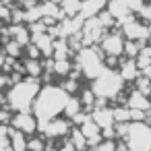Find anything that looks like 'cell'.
<instances>
[{
	"label": "cell",
	"mask_w": 151,
	"mask_h": 151,
	"mask_svg": "<svg viewBox=\"0 0 151 151\" xmlns=\"http://www.w3.org/2000/svg\"><path fill=\"white\" fill-rule=\"evenodd\" d=\"M81 104H83L81 99H77V97H70V99H68V104H66V108H64V114H66L68 118H75V116L81 112V108H83Z\"/></svg>",
	"instance_id": "obj_19"
},
{
	"label": "cell",
	"mask_w": 151,
	"mask_h": 151,
	"mask_svg": "<svg viewBox=\"0 0 151 151\" xmlns=\"http://www.w3.org/2000/svg\"><path fill=\"white\" fill-rule=\"evenodd\" d=\"M70 141H73V145L77 147V149H85L89 143H87V137L83 134V130L79 128V130H70Z\"/></svg>",
	"instance_id": "obj_22"
},
{
	"label": "cell",
	"mask_w": 151,
	"mask_h": 151,
	"mask_svg": "<svg viewBox=\"0 0 151 151\" xmlns=\"http://www.w3.org/2000/svg\"><path fill=\"white\" fill-rule=\"evenodd\" d=\"M40 130L46 132V137H50V139L70 134V126H68V122H66V120H60V118H52V120L40 124Z\"/></svg>",
	"instance_id": "obj_8"
},
{
	"label": "cell",
	"mask_w": 151,
	"mask_h": 151,
	"mask_svg": "<svg viewBox=\"0 0 151 151\" xmlns=\"http://www.w3.org/2000/svg\"><path fill=\"white\" fill-rule=\"evenodd\" d=\"M87 120H91V116H89V114H83V112H79V114H77L75 118H73V122H75L77 126H83V124H85Z\"/></svg>",
	"instance_id": "obj_31"
},
{
	"label": "cell",
	"mask_w": 151,
	"mask_h": 151,
	"mask_svg": "<svg viewBox=\"0 0 151 151\" xmlns=\"http://www.w3.org/2000/svg\"><path fill=\"white\" fill-rule=\"evenodd\" d=\"M27 151H46V141L42 137H31L27 141Z\"/></svg>",
	"instance_id": "obj_23"
},
{
	"label": "cell",
	"mask_w": 151,
	"mask_h": 151,
	"mask_svg": "<svg viewBox=\"0 0 151 151\" xmlns=\"http://www.w3.org/2000/svg\"><path fill=\"white\" fill-rule=\"evenodd\" d=\"M124 46H126V42H124V35H120V33H110V35H104V40H101V50L108 56L124 54Z\"/></svg>",
	"instance_id": "obj_9"
},
{
	"label": "cell",
	"mask_w": 151,
	"mask_h": 151,
	"mask_svg": "<svg viewBox=\"0 0 151 151\" xmlns=\"http://www.w3.org/2000/svg\"><path fill=\"white\" fill-rule=\"evenodd\" d=\"M25 73L29 77H40L42 75V64L35 60V58H27L25 60Z\"/></svg>",
	"instance_id": "obj_21"
},
{
	"label": "cell",
	"mask_w": 151,
	"mask_h": 151,
	"mask_svg": "<svg viewBox=\"0 0 151 151\" xmlns=\"http://www.w3.org/2000/svg\"><path fill=\"white\" fill-rule=\"evenodd\" d=\"M52 2H58V0H52ZM60 2H62V0H60Z\"/></svg>",
	"instance_id": "obj_42"
},
{
	"label": "cell",
	"mask_w": 151,
	"mask_h": 151,
	"mask_svg": "<svg viewBox=\"0 0 151 151\" xmlns=\"http://www.w3.org/2000/svg\"><path fill=\"white\" fill-rule=\"evenodd\" d=\"M106 9L114 15L116 21H120V25L126 23L130 19V13H132L130 6H128V0H108V6Z\"/></svg>",
	"instance_id": "obj_10"
},
{
	"label": "cell",
	"mask_w": 151,
	"mask_h": 151,
	"mask_svg": "<svg viewBox=\"0 0 151 151\" xmlns=\"http://www.w3.org/2000/svg\"><path fill=\"white\" fill-rule=\"evenodd\" d=\"M54 73L66 77V75L70 73V62H68V58H64V60H56V64H54Z\"/></svg>",
	"instance_id": "obj_26"
},
{
	"label": "cell",
	"mask_w": 151,
	"mask_h": 151,
	"mask_svg": "<svg viewBox=\"0 0 151 151\" xmlns=\"http://www.w3.org/2000/svg\"><path fill=\"white\" fill-rule=\"evenodd\" d=\"M58 151H77V147H75V145H73V141L68 139V141H64V143L60 145V149H58Z\"/></svg>",
	"instance_id": "obj_36"
},
{
	"label": "cell",
	"mask_w": 151,
	"mask_h": 151,
	"mask_svg": "<svg viewBox=\"0 0 151 151\" xmlns=\"http://www.w3.org/2000/svg\"><path fill=\"white\" fill-rule=\"evenodd\" d=\"M122 35L128 37V40H132V42H141V44L151 37L149 27H147L145 23H141V21H134L132 17H130L126 23H122Z\"/></svg>",
	"instance_id": "obj_6"
},
{
	"label": "cell",
	"mask_w": 151,
	"mask_h": 151,
	"mask_svg": "<svg viewBox=\"0 0 151 151\" xmlns=\"http://www.w3.org/2000/svg\"><path fill=\"white\" fill-rule=\"evenodd\" d=\"M81 4H83V0H62V11H64V15L75 17L81 13Z\"/></svg>",
	"instance_id": "obj_18"
},
{
	"label": "cell",
	"mask_w": 151,
	"mask_h": 151,
	"mask_svg": "<svg viewBox=\"0 0 151 151\" xmlns=\"http://www.w3.org/2000/svg\"><path fill=\"white\" fill-rule=\"evenodd\" d=\"M62 89H64V91H68V93H75V91L79 89L77 79H73V77H70V79H66V81L62 83Z\"/></svg>",
	"instance_id": "obj_29"
},
{
	"label": "cell",
	"mask_w": 151,
	"mask_h": 151,
	"mask_svg": "<svg viewBox=\"0 0 151 151\" xmlns=\"http://www.w3.org/2000/svg\"><path fill=\"white\" fill-rule=\"evenodd\" d=\"M68 99H70V93L64 91L62 87H56V85L42 87L33 101V114L40 120V124H44V122L56 118L60 112H64Z\"/></svg>",
	"instance_id": "obj_1"
},
{
	"label": "cell",
	"mask_w": 151,
	"mask_h": 151,
	"mask_svg": "<svg viewBox=\"0 0 151 151\" xmlns=\"http://www.w3.org/2000/svg\"><path fill=\"white\" fill-rule=\"evenodd\" d=\"M93 93L97 97H104V99H116L120 95V91L124 89V79L120 73L112 70V68H106L97 79H93Z\"/></svg>",
	"instance_id": "obj_3"
},
{
	"label": "cell",
	"mask_w": 151,
	"mask_h": 151,
	"mask_svg": "<svg viewBox=\"0 0 151 151\" xmlns=\"http://www.w3.org/2000/svg\"><path fill=\"white\" fill-rule=\"evenodd\" d=\"M6 122H13V116H11V110H0V124H6Z\"/></svg>",
	"instance_id": "obj_33"
},
{
	"label": "cell",
	"mask_w": 151,
	"mask_h": 151,
	"mask_svg": "<svg viewBox=\"0 0 151 151\" xmlns=\"http://www.w3.org/2000/svg\"><path fill=\"white\" fill-rule=\"evenodd\" d=\"M114 120L116 122H128L130 120V108L124 106V108H114Z\"/></svg>",
	"instance_id": "obj_25"
},
{
	"label": "cell",
	"mask_w": 151,
	"mask_h": 151,
	"mask_svg": "<svg viewBox=\"0 0 151 151\" xmlns=\"http://www.w3.org/2000/svg\"><path fill=\"white\" fill-rule=\"evenodd\" d=\"M33 44H37V48L42 50V54H46V56H52L54 54V40L50 37V33L33 35Z\"/></svg>",
	"instance_id": "obj_15"
},
{
	"label": "cell",
	"mask_w": 151,
	"mask_h": 151,
	"mask_svg": "<svg viewBox=\"0 0 151 151\" xmlns=\"http://www.w3.org/2000/svg\"><path fill=\"white\" fill-rule=\"evenodd\" d=\"M128 6L132 13H139L143 6H145V0H128Z\"/></svg>",
	"instance_id": "obj_32"
},
{
	"label": "cell",
	"mask_w": 151,
	"mask_h": 151,
	"mask_svg": "<svg viewBox=\"0 0 151 151\" xmlns=\"http://www.w3.org/2000/svg\"><path fill=\"white\" fill-rule=\"evenodd\" d=\"M77 64L87 79H97L108 68L106 62H104V54H99V50L93 48V46H87L85 50H79Z\"/></svg>",
	"instance_id": "obj_4"
},
{
	"label": "cell",
	"mask_w": 151,
	"mask_h": 151,
	"mask_svg": "<svg viewBox=\"0 0 151 151\" xmlns=\"http://www.w3.org/2000/svg\"><path fill=\"white\" fill-rule=\"evenodd\" d=\"M95 93H93V89H85L83 91V97H81V101H83V106L87 108V110H91L93 106H95Z\"/></svg>",
	"instance_id": "obj_27"
},
{
	"label": "cell",
	"mask_w": 151,
	"mask_h": 151,
	"mask_svg": "<svg viewBox=\"0 0 151 151\" xmlns=\"http://www.w3.org/2000/svg\"><path fill=\"white\" fill-rule=\"evenodd\" d=\"M139 17L143 19V21H147V23H151V2H147L141 11H139Z\"/></svg>",
	"instance_id": "obj_30"
},
{
	"label": "cell",
	"mask_w": 151,
	"mask_h": 151,
	"mask_svg": "<svg viewBox=\"0 0 151 151\" xmlns=\"http://www.w3.org/2000/svg\"><path fill=\"white\" fill-rule=\"evenodd\" d=\"M97 124H99V128H110V126H114V110L112 108H108V106H104V108H95V112H93V116H91Z\"/></svg>",
	"instance_id": "obj_13"
},
{
	"label": "cell",
	"mask_w": 151,
	"mask_h": 151,
	"mask_svg": "<svg viewBox=\"0 0 151 151\" xmlns=\"http://www.w3.org/2000/svg\"><path fill=\"white\" fill-rule=\"evenodd\" d=\"M9 83H11V77H9L4 70H0V89H4Z\"/></svg>",
	"instance_id": "obj_34"
},
{
	"label": "cell",
	"mask_w": 151,
	"mask_h": 151,
	"mask_svg": "<svg viewBox=\"0 0 151 151\" xmlns=\"http://www.w3.org/2000/svg\"><path fill=\"white\" fill-rule=\"evenodd\" d=\"M21 48H23V46H21L17 40H9V42H6V46H4V52H6L9 56L17 58V56L21 54Z\"/></svg>",
	"instance_id": "obj_24"
},
{
	"label": "cell",
	"mask_w": 151,
	"mask_h": 151,
	"mask_svg": "<svg viewBox=\"0 0 151 151\" xmlns=\"http://www.w3.org/2000/svg\"><path fill=\"white\" fill-rule=\"evenodd\" d=\"M141 50H143V44H141V42H132V40H128L126 46H124V54H126L128 58H137V56L141 54Z\"/></svg>",
	"instance_id": "obj_20"
},
{
	"label": "cell",
	"mask_w": 151,
	"mask_h": 151,
	"mask_svg": "<svg viewBox=\"0 0 151 151\" xmlns=\"http://www.w3.org/2000/svg\"><path fill=\"white\" fill-rule=\"evenodd\" d=\"M13 126L25 134L29 132H35L40 130V120L35 118V114H29V112H17V116L13 118Z\"/></svg>",
	"instance_id": "obj_7"
},
{
	"label": "cell",
	"mask_w": 151,
	"mask_h": 151,
	"mask_svg": "<svg viewBox=\"0 0 151 151\" xmlns=\"http://www.w3.org/2000/svg\"><path fill=\"white\" fill-rule=\"evenodd\" d=\"M126 106L130 108V110H145V112H149L151 110V101H149V97H147V93H143V91H132L130 95H128V99H126Z\"/></svg>",
	"instance_id": "obj_12"
},
{
	"label": "cell",
	"mask_w": 151,
	"mask_h": 151,
	"mask_svg": "<svg viewBox=\"0 0 151 151\" xmlns=\"http://www.w3.org/2000/svg\"><path fill=\"white\" fill-rule=\"evenodd\" d=\"M46 151H58V149H46Z\"/></svg>",
	"instance_id": "obj_39"
},
{
	"label": "cell",
	"mask_w": 151,
	"mask_h": 151,
	"mask_svg": "<svg viewBox=\"0 0 151 151\" xmlns=\"http://www.w3.org/2000/svg\"><path fill=\"white\" fill-rule=\"evenodd\" d=\"M126 145L130 151H151V126L141 120V122H130L128 124V134H126Z\"/></svg>",
	"instance_id": "obj_5"
},
{
	"label": "cell",
	"mask_w": 151,
	"mask_h": 151,
	"mask_svg": "<svg viewBox=\"0 0 151 151\" xmlns=\"http://www.w3.org/2000/svg\"><path fill=\"white\" fill-rule=\"evenodd\" d=\"M120 75H122L124 81H137L139 75H141V68H139L137 60L134 58H128L126 62H122L120 64Z\"/></svg>",
	"instance_id": "obj_14"
},
{
	"label": "cell",
	"mask_w": 151,
	"mask_h": 151,
	"mask_svg": "<svg viewBox=\"0 0 151 151\" xmlns=\"http://www.w3.org/2000/svg\"><path fill=\"white\" fill-rule=\"evenodd\" d=\"M40 89L42 87H40V79L37 77H27L25 81L15 83L13 89L6 95V99H9L6 108L15 110V112H29V108L33 106Z\"/></svg>",
	"instance_id": "obj_2"
},
{
	"label": "cell",
	"mask_w": 151,
	"mask_h": 151,
	"mask_svg": "<svg viewBox=\"0 0 151 151\" xmlns=\"http://www.w3.org/2000/svg\"><path fill=\"white\" fill-rule=\"evenodd\" d=\"M9 139H11V147H13V151H27V141H29V139H25V132H21V130H13V128H11Z\"/></svg>",
	"instance_id": "obj_16"
},
{
	"label": "cell",
	"mask_w": 151,
	"mask_h": 151,
	"mask_svg": "<svg viewBox=\"0 0 151 151\" xmlns=\"http://www.w3.org/2000/svg\"><path fill=\"white\" fill-rule=\"evenodd\" d=\"M27 52H29V58H37V56H40V52H42V50H40V48H37V44H31V46H29V48H27Z\"/></svg>",
	"instance_id": "obj_35"
},
{
	"label": "cell",
	"mask_w": 151,
	"mask_h": 151,
	"mask_svg": "<svg viewBox=\"0 0 151 151\" xmlns=\"http://www.w3.org/2000/svg\"><path fill=\"white\" fill-rule=\"evenodd\" d=\"M93 151H116V145H114V141H101L99 145H95V149Z\"/></svg>",
	"instance_id": "obj_28"
},
{
	"label": "cell",
	"mask_w": 151,
	"mask_h": 151,
	"mask_svg": "<svg viewBox=\"0 0 151 151\" xmlns=\"http://www.w3.org/2000/svg\"><path fill=\"white\" fill-rule=\"evenodd\" d=\"M149 95H151V85H149Z\"/></svg>",
	"instance_id": "obj_40"
},
{
	"label": "cell",
	"mask_w": 151,
	"mask_h": 151,
	"mask_svg": "<svg viewBox=\"0 0 151 151\" xmlns=\"http://www.w3.org/2000/svg\"><path fill=\"white\" fill-rule=\"evenodd\" d=\"M149 33H151V23H149Z\"/></svg>",
	"instance_id": "obj_41"
},
{
	"label": "cell",
	"mask_w": 151,
	"mask_h": 151,
	"mask_svg": "<svg viewBox=\"0 0 151 151\" xmlns=\"http://www.w3.org/2000/svg\"><path fill=\"white\" fill-rule=\"evenodd\" d=\"M9 31H11L13 40H17L21 46H27V44H29V29H27V27H23V25H15V27H11Z\"/></svg>",
	"instance_id": "obj_17"
},
{
	"label": "cell",
	"mask_w": 151,
	"mask_h": 151,
	"mask_svg": "<svg viewBox=\"0 0 151 151\" xmlns=\"http://www.w3.org/2000/svg\"><path fill=\"white\" fill-rule=\"evenodd\" d=\"M9 132H11V128H6V124H0V141L9 139Z\"/></svg>",
	"instance_id": "obj_37"
},
{
	"label": "cell",
	"mask_w": 151,
	"mask_h": 151,
	"mask_svg": "<svg viewBox=\"0 0 151 151\" xmlns=\"http://www.w3.org/2000/svg\"><path fill=\"white\" fill-rule=\"evenodd\" d=\"M143 75H145V77H149V79H151V64H149V66H147V68H145V70H143Z\"/></svg>",
	"instance_id": "obj_38"
},
{
	"label": "cell",
	"mask_w": 151,
	"mask_h": 151,
	"mask_svg": "<svg viewBox=\"0 0 151 151\" xmlns=\"http://www.w3.org/2000/svg\"><path fill=\"white\" fill-rule=\"evenodd\" d=\"M108 4V0H83L81 4V17L83 19H91V17H97Z\"/></svg>",
	"instance_id": "obj_11"
}]
</instances>
